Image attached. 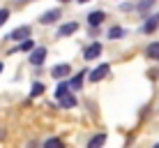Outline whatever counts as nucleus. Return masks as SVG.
Here are the masks:
<instances>
[{
	"mask_svg": "<svg viewBox=\"0 0 159 148\" xmlns=\"http://www.w3.org/2000/svg\"><path fill=\"white\" fill-rule=\"evenodd\" d=\"M0 136H2V132H0Z\"/></svg>",
	"mask_w": 159,
	"mask_h": 148,
	"instance_id": "obj_24",
	"label": "nucleus"
},
{
	"mask_svg": "<svg viewBox=\"0 0 159 148\" xmlns=\"http://www.w3.org/2000/svg\"><path fill=\"white\" fill-rule=\"evenodd\" d=\"M83 56H85L88 60H95V58H99V56H102V44H99V42H92V44H90V46H88L85 51H83Z\"/></svg>",
	"mask_w": 159,
	"mask_h": 148,
	"instance_id": "obj_3",
	"label": "nucleus"
},
{
	"mask_svg": "<svg viewBox=\"0 0 159 148\" xmlns=\"http://www.w3.org/2000/svg\"><path fill=\"white\" fill-rule=\"evenodd\" d=\"M2 67H5V65H2V63H0V72H2Z\"/></svg>",
	"mask_w": 159,
	"mask_h": 148,
	"instance_id": "obj_20",
	"label": "nucleus"
},
{
	"mask_svg": "<svg viewBox=\"0 0 159 148\" xmlns=\"http://www.w3.org/2000/svg\"><path fill=\"white\" fill-rule=\"evenodd\" d=\"M122 35H125V30L120 28V26H116V28H111V30H108V37H111V40H120Z\"/></svg>",
	"mask_w": 159,
	"mask_h": 148,
	"instance_id": "obj_16",
	"label": "nucleus"
},
{
	"mask_svg": "<svg viewBox=\"0 0 159 148\" xmlns=\"http://www.w3.org/2000/svg\"><path fill=\"white\" fill-rule=\"evenodd\" d=\"M83 74H88V72H81V74H76L74 79H72V88L74 90H79L81 86H83Z\"/></svg>",
	"mask_w": 159,
	"mask_h": 148,
	"instance_id": "obj_15",
	"label": "nucleus"
},
{
	"mask_svg": "<svg viewBox=\"0 0 159 148\" xmlns=\"http://www.w3.org/2000/svg\"><path fill=\"white\" fill-rule=\"evenodd\" d=\"M60 107H65V109H74L76 107V97L69 93V95H65V97H60Z\"/></svg>",
	"mask_w": 159,
	"mask_h": 148,
	"instance_id": "obj_11",
	"label": "nucleus"
},
{
	"mask_svg": "<svg viewBox=\"0 0 159 148\" xmlns=\"http://www.w3.org/2000/svg\"><path fill=\"white\" fill-rule=\"evenodd\" d=\"M7 19H9V9H0V26H5Z\"/></svg>",
	"mask_w": 159,
	"mask_h": 148,
	"instance_id": "obj_19",
	"label": "nucleus"
},
{
	"mask_svg": "<svg viewBox=\"0 0 159 148\" xmlns=\"http://www.w3.org/2000/svg\"><path fill=\"white\" fill-rule=\"evenodd\" d=\"M76 30H79V26H76V23H65V26H60L58 35L65 37V35H72V32H76Z\"/></svg>",
	"mask_w": 159,
	"mask_h": 148,
	"instance_id": "obj_12",
	"label": "nucleus"
},
{
	"mask_svg": "<svg viewBox=\"0 0 159 148\" xmlns=\"http://www.w3.org/2000/svg\"><path fill=\"white\" fill-rule=\"evenodd\" d=\"M69 69H72V67H69L67 63H60V65H56V67L51 69V74L56 76V79H65V76L69 74Z\"/></svg>",
	"mask_w": 159,
	"mask_h": 148,
	"instance_id": "obj_5",
	"label": "nucleus"
},
{
	"mask_svg": "<svg viewBox=\"0 0 159 148\" xmlns=\"http://www.w3.org/2000/svg\"><path fill=\"white\" fill-rule=\"evenodd\" d=\"M148 58H150V60H159V42H152V44L150 46H148Z\"/></svg>",
	"mask_w": 159,
	"mask_h": 148,
	"instance_id": "obj_13",
	"label": "nucleus"
},
{
	"mask_svg": "<svg viewBox=\"0 0 159 148\" xmlns=\"http://www.w3.org/2000/svg\"><path fill=\"white\" fill-rule=\"evenodd\" d=\"M60 19V9H51V12H46V14H42V23L46 26V23H56V21Z\"/></svg>",
	"mask_w": 159,
	"mask_h": 148,
	"instance_id": "obj_7",
	"label": "nucleus"
},
{
	"mask_svg": "<svg viewBox=\"0 0 159 148\" xmlns=\"http://www.w3.org/2000/svg\"><path fill=\"white\" fill-rule=\"evenodd\" d=\"M159 28V14H152L150 19L145 21V26H143V32H148V35H150V32H155Z\"/></svg>",
	"mask_w": 159,
	"mask_h": 148,
	"instance_id": "obj_6",
	"label": "nucleus"
},
{
	"mask_svg": "<svg viewBox=\"0 0 159 148\" xmlns=\"http://www.w3.org/2000/svg\"><path fill=\"white\" fill-rule=\"evenodd\" d=\"M108 69H111V67H108L106 63H104V65H99V67H95V69L90 72V81H102L104 76L108 74Z\"/></svg>",
	"mask_w": 159,
	"mask_h": 148,
	"instance_id": "obj_4",
	"label": "nucleus"
},
{
	"mask_svg": "<svg viewBox=\"0 0 159 148\" xmlns=\"http://www.w3.org/2000/svg\"><path fill=\"white\" fill-rule=\"evenodd\" d=\"M79 2H88V0H79Z\"/></svg>",
	"mask_w": 159,
	"mask_h": 148,
	"instance_id": "obj_21",
	"label": "nucleus"
},
{
	"mask_svg": "<svg viewBox=\"0 0 159 148\" xmlns=\"http://www.w3.org/2000/svg\"><path fill=\"white\" fill-rule=\"evenodd\" d=\"M32 49H35V44H32V40H25V42H21V51H32Z\"/></svg>",
	"mask_w": 159,
	"mask_h": 148,
	"instance_id": "obj_18",
	"label": "nucleus"
},
{
	"mask_svg": "<svg viewBox=\"0 0 159 148\" xmlns=\"http://www.w3.org/2000/svg\"><path fill=\"white\" fill-rule=\"evenodd\" d=\"M155 148H159V144H157V146H155Z\"/></svg>",
	"mask_w": 159,
	"mask_h": 148,
	"instance_id": "obj_22",
	"label": "nucleus"
},
{
	"mask_svg": "<svg viewBox=\"0 0 159 148\" xmlns=\"http://www.w3.org/2000/svg\"><path fill=\"white\" fill-rule=\"evenodd\" d=\"M104 144H106V134L99 132V134H95L90 141H88V148H102Z\"/></svg>",
	"mask_w": 159,
	"mask_h": 148,
	"instance_id": "obj_8",
	"label": "nucleus"
},
{
	"mask_svg": "<svg viewBox=\"0 0 159 148\" xmlns=\"http://www.w3.org/2000/svg\"><path fill=\"white\" fill-rule=\"evenodd\" d=\"M104 19H106V14H104V12H90V14H88V23H90L92 28H95V26H99Z\"/></svg>",
	"mask_w": 159,
	"mask_h": 148,
	"instance_id": "obj_9",
	"label": "nucleus"
},
{
	"mask_svg": "<svg viewBox=\"0 0 159 148\" xmlns=\"http://www.w3.org/2000/svg\"><path fill=\"white\" fill-rule=\"evenodd\" d=\"M69 90H72V84H67V81H60V84H58V90H56V97L60 100V97L69 95Z\"/></svg>",
	"mask_w": 159,
	"mask_h": 148,
	"instance_id": "obj_10",
	"label": "nucleus"
},
{
	"mask_svg": "<svg viewBox=\"0 0 159 148\" xmlns=\"http://www.w3.org/2000/svg\"><path fill=\"white\" fill-rule=\"evenodd\" d=\"M42 93H44V84H39V81H35V84H32V93H30V95H32V97H39Z\"/></svg>",
	"mask_w": 159,
	"mask_h": 148,
	"instance_id": "obj_17",
	"label": "nucleus"
},
{
	"mask_svg": "<svg viewBox=\"0 0 159 148\" xmlns=\"http://www.w3.org/2000/svg\"><path fill=\"white\" fill-rule=\"evenodd\" d=\"M62 2H67V0H62Z\"/></svg>",
	"mask_w": 159,
	"mask_h": 148,
	"instance_id": "obj_23",
	"label": "nucleus"
},
{
	"mask_svg": "<svg viewBox=\"0 0 159 148\" xmlns=\"http://www.w3.org/2000/svg\"><path fill=\"white\" fill-rule=\"evenodd\" d=\"M44 148H65V144H62V139L53 136V139H46V141H44Z\"/></svg>",
	"mask_w": 159,
	"mask_h": 148,
	"instance_id": "obj_14",
	"label": "nucleus"
},
{
	"mask_svg": "<svg viewBox=\"0 0 159 148\" xmlns=\"http://www.w3.org/2000/svg\"><path fill=\"white\" fill-rule=\"evenodd\" d=\"M46 56H48V53H46V46H35V49L30 51V63L35 65V67H39L44 60H46Z\"/></svg>",
	"mask_w": 159,
	"mask_h": 148,
	"instance_id": "obj_2",
	"label": "nucleus"
},
{
	"mask_svg": "<svg viewBox=\"0 0 159 148\" xmlns=\"http://www.w3.org/2000/svg\"><path fill=\"white\" fill-rule=\"evenodd\" d=\"M7 40H12V42H25V40H30V26H19V28H14L7 35Z\"/></svg>",
	"mask_w": 159,
	"mask_h": 148,
	"instance_id": "obj_1",
	"label": "nucleus"
}]
</instances>
